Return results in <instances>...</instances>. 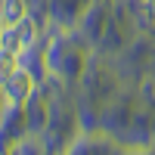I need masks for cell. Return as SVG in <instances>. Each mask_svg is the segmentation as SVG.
Here are the masks:
<instances>
[{
    "label": "cell",
    "mask_w": 155,
    "mask_h": 155,
    "mask_svg": "<svg viewBox=\"0 0 155 155\" xmlns=\"http://www.w3.org/2000/svg\"><path fill=\"white\" fill-rule=\"evenodd\" d=\"M0 16H3L6 25H16L25 19V0H3L0 3Z\"/></svg>",
    "instance_id": "3"
},
{
    "label": "cell",
    "mask_w": 155,
    "mask_h": 155,
    "mask_svg": "<svg viewBox=\"0 0 155 155\" xmlns=\"http://www.w3.org/2000/svg\"><path fill=\"white\" fill-rule=\"evenodd\" d=\"M0 109H3V102H0Z\"/></svg>",
    "instance_id": "6"
},
{
    "label": "cell",
    "mask_w": 155,
    "mask_h": 155,
    "mask_svg": "<svg viewBox=\"0 0 155 155\" xmlns=\"http://www.w3.org/2000/svg\"><path fill=\"white\" fill-rule=\"evenodd\" d=\"M3 31H6V22H3V16H0V37H3Z\"/></svg>",
    "instance_id": "5"
},
{
    "label": "cell",
    "mask_w": 155,
    "mask_h": 155,
    "mask_svg": "<svg viewBox=\"0 0 155 155\" xmlns=\"http://www.w3.org/2000/svg\"><path fill=\"white\" fill-rule=\"evenodd\" d=\"M16 56H19L16 50H9V47H0V84H3L6 78H9L12 71L19 68V59H16Z\"/></svg>",
    "instance_id": "4"
},
{
    "label": "cell",
    "mask_w": 155,
    "mask_h": 155,
    "mask_svg": "<svg viewBox=\"0 0 155 155\" xmlns=\"http://www.w3.org/2000/svg\"><path fill=\"white\" fill-rule=\"evenodd\" d=\"M34 93V78L25 71V68H16L6 81H3V96L9 99V102H25Z\"/></svg>",
    "instance_id": "2"
},
{
    "label": "cell",
    "mask_w": 155,
    "mask_h": 155,
    "mask_svg": "<svg viewBox=\"0 0 155 155\" xmlns=\"http://www.w3.org/2000/svg\"><path fill=\"white\" fill-rule=\"evenodd\" d=\"M34 22L25 16L22 22H16V25H6V31H3V37H0V47H9V50H16V53H22V50H28L31 44H34Z\"/></svg>",
    "instance_id": "1"
}]
</instances>
